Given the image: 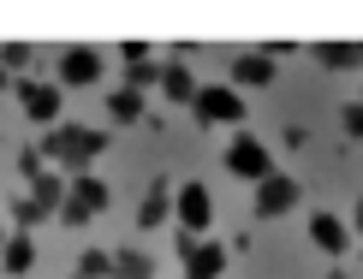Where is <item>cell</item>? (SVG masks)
<instances>
[{
    "label": "cell",
    "mask_w": 363,
    "mask_h": 279,
    "mask_svg": "<svg viewBox=\"0 0 363 279\" xmlns=\"http://www.w3.org/2000/svg\"><path fill=\"white\" fill-rule=\"evenodd\" d=\"M108 149V137L89 131V125H54L42 137V154H48L54 166H72V173H89V161Z\"/></svg>",
    "instance_id": "obj_1"
},
{
    "label": "cell",
    "mask_w": 363,
    "mask_h": 279,
    "mask_svg": "<svg viewBox=\"0 0 363 279\" xmlns=\"http://www.w3.org/2000/svg\"><path fill=\"white\" fill-rule=\"evenodd\" d=\"M191 107H196L203 125H245V96H238L233 84H203Z\"/></svg>",
    "instance_id": "obj_2"
},
{
    "label": "cell",
    "mask_w": 363,
    "mask_h": 279,
    "mask_svg": "<svg viewBox=\"0 0 363 279\" xmlns=\"http://www.w3.org/2000/svg\"><path fill=\"white\" fill-rule=\"evenodd\" d=\"M226 173H233V178H245V184L274 178V161H268L262 137H233V143H226Z\"/></svg>",
    "instance_id": "obj_3"
},
{
    "label": "cell",
    "mask_w": 363,
    "mask_h": 279,
    "mask_svg": "<svg viewBox=\"0 0 363 279\" xmlns=\"http://www.w3.org/2000/svg\"><path fill=\"white\" fill-rule=\"evenodd\" d=\"M173 220H179V232H196V238L208 232V220H215V203H208V184H203V178H185V184H179V196H173Z\"/></svg>",
    "instance_id": "obj_4"
},
{
    "label": "cell",
    "mask_w": 363,
    "mask_h": 279,
    "mask_svg": "<svg viewBox=\"0 0 363 279\" xmlns=\"http://www.w3.org/2000/svg\"><path fill=\"white\" fill-rule=\"evenodd\" d=\"M298 203H304V184L286 178V173H274V178L256 184V214H262V220H274V214H292Z\"/></svg>",
    "instance_id": "obj_5"
},
{
    "label": "cell",
    "mask_w": 363,
    "mask_h": 279,
    "mask_svg": "<svg viewBox=\"0 0 363 279\" xmlns=\"http://www.w3.org/2000/svg\"><path fill=\"white\" fill-rule=\"evenodd\" d=\"M60 84H66V89H89V84H101V54H96V48H84V42H78V48H66V54H60Z\"/></svg>",
    "instance_id": "obj_6"
},
{
    "label": "cell",
    "mask_w": 363,
    "mask_h": 279,
    "mask_svg": "<svg viewBox=\"0 0 363 279\" xmlns=\"http://www.w3.org/2000/svg\"><path fill=\"white\" fill-rule=\"evenodd\" d=\"M310 244H315V250H322V256H345V250H352V226H345L340 220V214H310Z\"/></svg>",
    "instance_id": "obj_7"
},
{
    "label": "cell",
    "mask_w": 363,
    "mask_h": 279,
    "mask_svg": "<svg viewBox=\"0 0 363 279\" xmlns=\"http://www.w3.org/2000/svg\"><path fill=\"white\" fill-rule=\"evenodd\" d=\"M60 96L66 89H54V84H18V101L36 125H60Z\"/></svg>",
    "instance_id": "obj_8"
},
{
    "label": "cell",
    "mask_w": 363,
    "mask_h": 279,
    "mask_svg": "<svg viewBox=\"0 0 363 279\" xmlns=\"http://www.w3.org/2000/svg\"><path fill=\"white\" fill-rule=\"evenodd\" d=\"M173 196H179V184H173V178H155V184H149V196L138 203V226H143V232L167 226V214H173Z\"/></svg>",
    "instance_id": "obj_9"
},
{
    "label": "cell",
    "mask_w": 363,
    "mask_h": 279,
    "mask_svg": "<svg viewBox=\"0 0 363 279\" xmlns=\"http://www.w3.org/2000/svg\"><path fill=\"white\" fill-rule=\"evenodd\" d=\"M233 84H245V89H268V84H274V59L256 54V48H245V54L233 59Z\"/></svg>",
    "instance_id": "obj_10"
},
{
    "label": "cell",
    "mask_w": 363,
    "mask_h": 279,
    "mask_svg": "<svg viewBox=\"0 0 363 279\" xmlns=\"http://www.w3.org/2000/svg\"><path fill=\"white\" fill-rule=\"evenodd\" d=\"M0 268H6L12 279H24L30 268H36V238H30V232H12L6 250H0Z\"/></svg>",
    "instance_id": "obj_11"
},
{
    "label": "cell",
    "mask_w": 363,
    "mask_h": 279,
    "mask_svg": "<svg viewBox=\"0 0 363 279\" xmlns=\"http://www.w3.org/2000/svg\"><path fill=\"white\" fill-rule=\"evenodd\" d=\"M226 273V250H220V244H196V256L185 261V279H220Z\"/></svg>",
    "instance_id": "obj_12"
},
{
    "label": "cell",
    "mask_w": 363,
    "mask_h": 279,
    "mask_svg": "<svg viewBox=\"0 0 363 279\" xmlns=\"http://www.w3.org/2000/svg\"><path fill=\"white\" fill-rule=\"evenodd\" d=\"M72 203H84L89 214H101V208L113 203V190H108V184H101L96 173H72Z\"/></svg>",
    "instance_id": "obj_13"
},
{
    "label": "cell",
    "mask_w": 363,
    "mask_h": 279,
    "mask_svg": "<svg viewBox=\"0 0 363 279\" xmlns=\"http://www.w3.org/2000/svg\"><path fill=\"white\" fill-rule=\"evenodd\" d=\"M315 59L328 72H352V66H363V42H315Z\"/></svg>",
    "instance_id": "obj_14"
},
{
    "label": "cell",
    "mask_w": 363,
    "mask_h": 279,
    "mask_svg": "<svg viewBox=\"0 0 363 279\" xmlns=\"http://www.w3.org/2000/svg\"><path fill=\"white\" fill-rule=\"evenodd\" d=\"M30 196H36V203H42V208H48L54 220H60V208H66V196H72V178H60V173H42L36 184H30Z\"/></svg>",
    "instance_id": "obj_15"
},
{
    "label": "cell",
    "mask_w": 363,
    "mask_h": 279,
    "mask_svg": "<svg viewBox=\"0 0 363 279\" xmlns=\"http://www.w3.org/2000/svg\"><path fill=\"white\" fill-rule=\"evenodd\" d=\"M161 89H167L173 101H196V89H203V84L191 77V66H185V59H173V66L161 72Z\"/></svg>",
    "instance_id": "obj_16"
},
{
    "label": "cell",
    "mask_w": 363,
    "mask_h": 279,
    "mask_svg": "<svg viewBox=\"0 0 363 279\" xmlns=\"http://www.w3.org/2000/svg\"><path fill=\"white\" fill-rule=\"evenodd\" d=\"M113 279H155V256H143V250H113Z\"/></svg>",
    "instance_id": "obj_17"
},
{
    "label": "cell",
    "mask_w": 363,
    "mask_h": 279,
    "mask_svg": "<svg viewBox=\"0 0 363 279\" xmlns=\"http://www.w3.org/2000/svg\"><path fill=\"white\" fill-rule=\"evenodd\" d=\"M108 113L119 125H131V119H143V96L138 89H108Z\"/></svg>",
    "instance_id": "obj_18"
},
{
    "label": "cell",
    "mask_w": 363,
    "mask_h": 279,
    "mask_svg": "<svg viewBox=\"0 0 363 279\" xmlns=\"http://www.w3.org/2000/svg\"><path fill=\"white\" fill-rule=\"evenodd\" d=\"M42 220H54V214L42 208L36 196H18V203H12V226H18V232H36Z\"/></svg>",
    "instance_id": "obj_19"
},
{
    "label": "cell",
    "mask_w": 363,
    "mask_h": 279,
    "mask_svg": "<svg viewBox=\"0 0 363 279\" xmlns=\"http://www.w3.org/2000/svg\"><path fill=\"white\" fill-rule=\"evenodd\" d=\"M78 279H113V256L108 250H84L78 256Z\"/></svg>",
    "instance_id": "obj_20"
},
{
    "label": "cell",
    "mask_w": 363,
    "mask_h": 279,
    "mask_svg": "<svg viewBox=\"0 0 363 279\" xmlns=\"http://www.w3.org/2000/svg\"><path fill=\"white\" fill-rule=\"evenodd\" d=\"M161 72H167V66L143 59V66H131V72H125V89H138V96H143V89H161Z\"/></svg>",
    "instance_id": "obj_21"
},
{
    "label": "cell",
    "mask_w": 363,
    "mask_h": 279,
    "mask_svg": "<svg viewBox=\"0 0 363 279\" xmlns=\"http://www.w3.org/2000/svg\"><path fill=\"white\" fill-rule=\"evenodd\" d=\"M30 59H36V48H30V42H0V66H6V72H24Z\"/></svg>",
    "instance_id": "obj_22"
},
{
    "label": "cell",
    "mask_w": 363,
    "mask_h": 279,
    "mask_svg": "<svg viewBox=\"0 0 363 279\" xmlns=\"http://www.w3.org/2000/svg\"><path fill=\"white\" fill-rule=\"evenodd\" d=\"M119 54H125V66H143V59H149V42L131 36V42H119Z\"/></svg>",
    "instance_id": "obj_23"
},
{
    "label": "cell",
    "mask_w": 363,
    "mask_h": 279,
    "mask_svg": "<svg viewBox=\"0 0 363 279\" xmlns=\"http://www.w3.org/2000/svg\"><path fill=\"white\" fill-rule=\"evenodd\" d=\"M340 125L352 131V137H363V101H352V107H340Z\"/></svg>",
    "instance_id": "obj_24"
},
{
    "label": "cell",
    "mask_w": 363,
    "mask_h": 279,
    "mask_svg": "<svg viewBox=\"0 0 363 279\" xmlns=\"http://www.w3.org/2000/svg\"><path fill=\"white\" fill-rule=\"evenodd\" d=\"M256 54H268V59H286V54H298V42H286V36H274V42H262Z\"/></svg>",
    "instance_id": "obj_25"
},
{
    "label": "cell",
    "mask_w": 363,
    "mask_h": 279,
    "mask_svg": "<svg viewBox=\"0 0 363 279\" xmlns=\"http://www.w3.org/2000/svg\"><path fill=\"white\" fill-rule=\"evenodd\" d=\"M196 244H203V238H196V232H179V238H173V250H179V261H191V256H196Z\"/></svg>",
    "instance_id": "obj_26"
},
{
    "label": "cell",
    "mask_w": 363,
    "mask_h": 279,
    "mask_svg": "<svg viewBox=\"0 0 363 279\" xmlns=\"http://www.w3.org/2000/svg\"><path fill=\"white\" fill-rule=\"evenodd\" d=\"M280 143H286V149H304V143H310V131H304V125H286V131H280Z\"/></svg>",
    "instance_id": "obj_27"
},
{
    "label": "cell",
    "mask_w": 363,
    "mask_h": 279,
    "mask_svg": "<svg viewBox=\"0 0 363 279\" xmlns=\"http://www.w3.org/2000/svg\"><path fill=\"white\" fill-rule=\"evenodd\" d=\"M352 232H357V238H363V196H357V214H352Z\"/></svg>",
    "instance_id": "obj_28"
},
{
    "label": "cell",
    "mask_w": 363,
    "mask_h": 279,
    "mask_svg": "<svg viewBox=\"0 0 363 279\" xmlns=\"http://www.w3.org/2000/svg\"><path fill=\"white\" fill-rule=\"evenodd\" d=\"M0 89H12V72H6V66H0Z\"/></svg>",
    "instance_id": "obj_29"
},
{
    "label": "cell",
    "mask_w": 363,
    "mask_h": 279,
    "mask_svg": "<svg viewBox=\"0 0 363 279\" xmlns=\"http://www.w3.org/2000/svg\"><path fill=\"white\" fill-rule=\"evenodd\" d=\"M6 238H12V232H6V220H0V250H6Z\"/></svg>",
    "instance_id": "obj_30"
},
{
    "label": "cell",
    "mask_w": 363,
    "mask_h": 279,
    "mask_svg": "<svg viewBox=\"0 0 363 279\" xmlns=\"http://www.w3.org/2000/svg\"><path fill=\"white\" fill-rule=\"evenodd\" d=\"M72 279H78V273H72Z\"/></svg>",
    "instance_id": "obj_31"
}]
</instances>
